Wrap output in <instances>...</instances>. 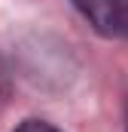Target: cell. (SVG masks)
<instances>
[{
	"mask_svg": "<svg viewBox=\"0 0 128 132\" xmlns=\"http://www.w3.org/2000/svg\"><path fill=\"white\" fill-rule=\"evenodd\" d=\"M82 19L101 34H113V0H70Z\"/></svg>",
	"mask_w": 128,
	"mask_h": 132,
	"instance_id": "1",
	"label": "cell"
},
{
	"mask_svg": "<svg viewBox=\"0 0 128 132\" xmlns=\"http://www.w3.org/2000/svg\"><path fill=\"white\" fill-rule=\"evenodd\" d=\"M113 34L128 37V0H113Z\"/></svg>",
	"mask_w": 128,
	"mask_h": 132,
	"instance_id": "2",
	"label": "cell"
},
{
	"mask_svg": "<svg viewBox=\"0 0 128 132\" xmlns=\"http://www.w3.org/2000/svg\"><path fill=\"white\" fill-rule=\"evenodd\" d=\"M15 132H58L52 123H43V120H25Z\"/></svg>",
	"mask_w": 128,
	"mask_h": 132,
	"instance_id": "3",
	"label": "cell"
},
{
	"mask_svg": "<svg viewBox=\"0 0 128 132\" xmlns=\"http://www.w3.org/2000/svg\"><path fill=\"white\" fill-rule=\"evenodd\" d=\"M9 98V71L3 65V59H0V104Z\"/></svg>",
	"mask_w": 128,
	"mask_h": 132,
	"instance_id": "4",
	"label": "cell"
}]
</instances>
